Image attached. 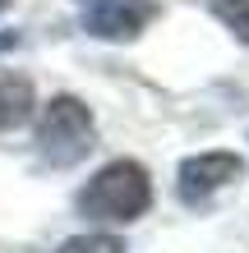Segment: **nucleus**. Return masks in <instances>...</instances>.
Returning <instances> with one entry per match:
<instances>
[{
	"instance_id": "obj_6",
	"label": "nucleus",
	"mask_w": 249,
	"mask_h": 253,
	"mask_svg": "<svg viewBox=\"0 0 249 253\" xmlns=\"http://www.w3.org/2000/svg\"><path fill=\"white\" fill-rule=\"evenodd\" d=\"M212 14L249 46V0H212Z\"/></svg>"
},
{
	"instance_id": "obj_5",
	"label": "nucleus",
	"mask_w": 249,
	"mask_h": 253,
	"mask_svg": "<svg viewBox=\"0 0 249 253\" xmlns=\"http://www.w3.org/2000/svg\"><path fill=\"white\" fill-rule=\"evenodd\" d=\"M33 79L23 74H0V129H19L33 115Z\"/></svg>"
},
{
	"instance_id": "obj_4",
	"label": "nucleus",
	"mask_w": 249,
	"mask_h": 253,
	"mask_svg": "<svg viewBox=\"0 0 249 253\" xmlns=\"http://www.w3.org/2000/svg\"><path fill=\"white\" fill-rule=\"evenodd\" d=\"M152 14H157L152 0H88L83 28L101 42H134L152 23Z\"/></svg>"
},
{
	"instance_id": "obj_8",
	"label": "nucleus",
	"mask_w": 249,
	"mask_h": 253,
	"mask_svg": "<svg viewBox=\"0 0 249 253\" xmlns=\"http://www.w3.org/2000/svg\"><path fill=\"white\" fill-rule=\"evenodd\" d=\"M14 42H19V37H14V33H0V51H9V46H14Z\"/></svg>"
},
{
	"instance_id": "obj_9",
	"label": "nucleus",
	"mask_w": 249,
	"mask_h": 253,
	"mask_svg": "<svg viewBox=\"0 0 249 253\" xmlns=\"http://www.w3.org/2000/svg\"><path fill=\"white\" fill-rule=\"evenodd\" d=\"M5 5H9V0H0V9H5Z\"/></svg>"
},
{
	"instance_id": "obj_1",
	"label": "nucleus",
	"mask_w": 249,
	"mask_h": 253,
	"mask_svg": "<svg viewBox=\"0 0 249 253\" xmlns=\"http://www.w3.org/2000/svg\"><path fill=\"white\" fill-rule=\"evenodd\" d=\"M152 203V180L139 161H111L79 189V212L88 221H139Z\"/></svg>"
},
{
	"instance_id": "obj_7",
	"label": "nucleus",
	"mask_w": 249,
	"mask_h": 253,
	"mask_svg": "<svg viewBox=\"0 0 249 253\" xmlns=\"http://www.w3.org/2000/svg\"><path fill=\"white\" fill-rule=\"evenodd\" d=\"M55 253H125V244L115 235H74V240H65Z\"/></svg>"
},
{
	"instance_id": "obj_2",
	"label": "nucleus",
	"mask_w": 249,
	"mask_h": 253,
	"mask_svg": "<svg viewBox=\"0 0 249 253\" xmlns=\"http://www.w3.org/2000/svg\"><path fill=\"white\" fill-rule=\"evenodd\" d=\"M37 152L47 166H74L93 152V115L79 97H51L37 120Z\"/></svg>"
},
{
	"instance_id": "obj_3",
	"label": "nucleus",
	"mask_w": 249,
	"mask_h": 253,
	"mask_svg": "<svg viewBox=\"0 0 249 253\" xmlns=\"http://www.w3.org/2000/svg\"><path fill=\"white\" fill-rule=\"evenodd\" d=\"M245 175V161L236 152H199L180 161V175H175V193H180L185 207H203L217 189H226L231 180Z\"/></svg>"
}]
</instances>
